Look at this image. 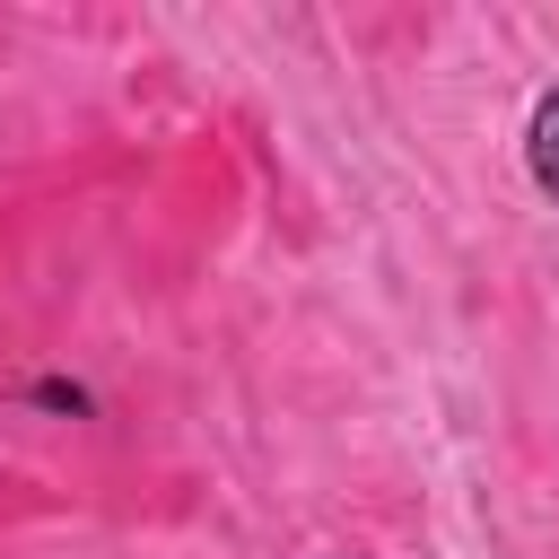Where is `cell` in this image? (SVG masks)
Instances as JSON below:
<instances>
[{"instance_id":"1","label":"cell","mask_w":559,"mask_h":559,"mask_svg":"<svg viewBox=\"0 0 559 559\" xmlns=\"http://www.w3.org/2000/svg\"><path fill=\"white\" fill-rule=\"evenodd\" d=\"M533 183L559 201V87L533 105Z\"/></svg>"}]
</instances>
